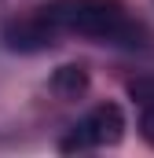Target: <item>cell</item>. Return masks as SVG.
I'll return each instance as SVG.
<instances>
[{"mask_svg": "<svg viewBox=\"0 0 154 158\" xmlns=\"http://www.w3.org/2000/svg\"><path fill=\"white\" fill-rule=\"evenodd\" d=\"M55 37H59V33L40 19L37 11L4 26V40H7V48H11V52H44V48H51V44H55Z\"/></svg>", "mask_w": 154, "mask_h": 158, "instance_id": "3", "label": "cell"}, {"mask_svg": "<svg viewBox=\"0 0 154 158\" xmlns=\"http://www.w3.org/2000/svg\"><path fill=\"white\" fill-rule=\"evenodd\" d=\"M51 92H55L59 99H81V96L88 92V70H84L81 63L59 66V70L51 74Z\"/></svg>", "mask_w": 154, "mask_h": 158, "instance_id": "4", "label": "cell"}, {"mask_svg": "<svg viewBox=\"0 0 154 158\" xmlns=\"http://www.w3.org/2000/svg\"><path fill=\"white\" fill-rule=\"evenodd\" d=\"M121 136H125V114H121V107H117V103H99V107H92V110L63 136L59 151L74 155V151L114 147V143H121Z\"/></svg>", "mask_w": 154, "mask_h": 158, "instance_id": "2", "label": "cell"}, {"mask_svg": "<svg viewBox=\"0 0 154 158\" xmlns=\"http://www.w3.org/2000/svg\"><path fill=\"white\" fill-rule=\"evenodd\" d=\"M37 15L55 33H77L117 48H147L151 33L128 15L121 0H48Z\"/></svg>", "mask_w": 154, "mask_h": 158, "instance_id": "1", "label": "cell"}, {"mask_svg": "<svg viewBox=\"0 0 154 158\" xmlns=\"http://www.w3.org/2000/svg\"><path fill=\"white\" fill-rule=\"evenodd\" d=\"M140 136L154 147V103H143V114H140Z\"/></svg>", "mask_w": 154, "mask_h": 158, "instance_id": "5", "label": "cell"}]
</instances>
